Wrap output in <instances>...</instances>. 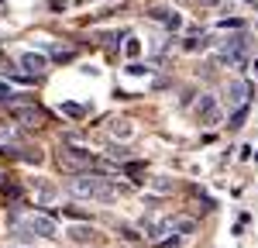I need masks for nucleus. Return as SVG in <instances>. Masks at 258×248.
Instances as JSON below:
<instances>
[{"label":"nucleus","mask_w":258,"mask_h":248,"mask_svg":"<svg viewBox=\"0 0 258 248\" xmlns=\"http://www.w3.org/2000/svg\"><path fill=\"white\" fill-rule=\"evenodd\" d=\"M148 18L159 21V24H165L169 31H176L179 24H182V18H179V14H172V11H165V7H152V11H148Z\"/></svg>","instance_id":"7"},{"label":"nucleus","mask_w":258,"mask_h":248,"mask_svg":"<svg viewBox=\"0 0 258 248\" xmlns=\"http://www.w3.org/2000/svg\"><path fill=\"white\" fill-rule=\"evenodd\" d=\"M107 155H110L114 162H127V148H120V145H110V148H107Z\"/></svg>","instance_id":"11"},{"label":"nucleus","mask_w":258,"mask_h":248,"mask_svg":"<svg viewBox=\"0 0 258 248\" xmlns=\"http://www.w3.org/2000/svg\"><path fill=\"white\" fill-rule=\"evenodd\" d=\"M28 224H31V231H35L38 238H55V221H52V217H45V214H31V217H28Z\"/></svg>","instance_id":"4"},{"label":"nucleus","mask_w":258,"mask_h":248,"mask_svg":"<svg viewBox=\"0 0 258 248\" xmlns=\"http://www.w3.org/2000/svg\"><path fill=\"white\" fill-rule=\"evenodd\" d=\"M11 97H14V93H11V90H7V86L0 83V100H11Z\"/></svg>","instance_id":"19"},{"label":"nucleus","mask_w":258,"mask_h":248,"mask_svg":"<svg viewBox=\"0 0 258 248\" xmlns=\"http://www.w3.org/2000/svg\"><path fill=\"white\" fill-rule=\"evenodd\" d=\"M14 121L28 124V128H38L45 121V114H41V107H14Z\"/></svg>","instance_id":"5"},{"label":"nucleus","mask_w":258,"mask_h":248,"mask_svg":"<svg viewBox=\"0 0 258 248\" xmlns=\"http://www.w3.org/2000/svg\"><path fill=\"white\" fill-rule=\"evenodd\" d=\"M114 135H117V138H127V135H131V124H127V121H117V124H114Z\"/></svg>","instance_id":"16"},{"label":"nucleus","mask_w":258,"mask_h":248,"mask_svg":"<svg viewBox=\"0 0 258 248\" xmlns=\"http://www.w3.org/2000/svg\"><path fill=\"white\" fill-rule=\"evenodd\" d=\"M66 234H69V238H73V241H90V238H93V227H86V224H80V227H69V231H66Z\"/></svg>","instance_id":"8"},{"label":"nucleus","mask_w":258,"mask_h":248,"mask_svg":"<svg viewBox=\"0 0 258 248\" xmlns=\"http://www.w3.org/2000/svg\"><path fill=\"white\" fill-rule=\"evenodd\" d=\"M120 234H124L127 241H141V234H138V231H131V227H120Z\"/></svg>","instance_id":"18"},{"label":"nucleus","mask_w":258,"mask_h":248,"mask_svg":"<svg viewBox=\"0 0 258 248\" xmlns=\"http://www.w3.org/2000/svg\"><path fill=\"white\" fill-rule=\"evenodd\" d=\"M18 142V128H0V145Z\"/></svg>","instance_id":"13"},{"label":"nucleus","mask_w":258,"mask_h":248,"mask_svg":"<svg viewBox=\"0 0 258 248\" xmlns=\"http://www.w3.org/2000/svg\"><path fill=\"white\" fill-rule=\"evenodd\" d=\"M93 162H97V155L93 152H86V148H76V145H66L59 155V165L66 172H73V176H80V172H93Z\"/></svg>","instance_id":"1"},{"label":"nucleus","mask_w":258,"mask_h":248,"mask_svg":"<svg viewBox=\"0 0 258 248\" xmlns=\"http://www.w3.org/2000/svg\"><path fill=\"white\" fill-rule=\"evenodd\" d=\"M66 214H69V217H76V221H90V217H93V214H90V210H83V207H66Z\"/></svg>","instance_id":"14"},{"label":"nucleus","mask_w":258,"mask_h":248,"mask_svg":"<svg viewBox=\"0 0 258 248\" xmlns=\"http://www.w3.org/2000/svg\"><path fill=\"white\" fill-rule=\"evenodd\" d=\"M21 66H24L28 76H41L48 62H45V55H38V52H24V55H21Z\"/></svg>","instance_id":"6"},{"label":"nucleus","mask_w":258,"mask_h":248,"mask_svg":"<svg viewBox=\"0 0 258 248\" xmlns=\"http://www.w3.org/2000/svg\"><path fill=\"white\" fill-rule=\"evenodd\" d=\"M248 93H251V83H244V80L227 83V100H231V107H234V110L248 103Z\"/></svg>","instance_id":"3"},{"label":"nucleus","mask_w":258,"mask_h":248,"mask_svg":"<svg viewBox=\"0 0 258 248\" xmlns=\"http://www.w3.org/2000/svg\"><path fill=\"white\" fill-rule=\"evenodd\" d=\"M197 114L203 117L207 124H220V107H217V97L214 93H203L197 100Z\"/></svg>","instance_id":"2"},{"label":"nucleus","mask_w":258,"mask_h":248,"mask_svg":"<svg viewBox=\"0 0 258 248\" xmlns=\"http://www.w3.org/2000/svg\"><path fill=\"white\" fill-rule=\"evenodd\" d=\"M62 114H69V117H83L86 107H83V103H62Z\"/></svg>","instance_id":"9"},{"label":"nucleus","mask_w":258,"mask_h":248,"mask_svg":"<svg viewBox=\"0 0 258 248\" xmlns=\"http://www.w3.org/2000/svg\"><path fill=\"white\" fill-rule=\"evenodd\" d=\"M35 190H38V200L41 204H48V200H52V197H55V190H52V186H45V183H35Z\"/></svg>","instance_id":"15"},{"label":"nucleus","mask_w":258,"mask_h":248,"mask_svg":"<svg viewBox=\"0 0 258 248\" xmlns=\"http://www.w3.org/2000/svg\"><path fill=\"white\" fill-rule=\"evenodd\" d=\"M255 76H258V59H255Z\"/></svg>","instance_id":"20"},{"label":"nucleus","mask_w":258,"mask_h":248,"mask_svg":"<svg viewBox=\"0 0 258 248\" xmlns=\"http://www.w3.org/2000/svg\"><path fill=\"white\" fill-rule=\"evenodd\" d=\"M52 59H59V62H73V59H76V52H73V48H52Z\"/></svg>","instance_id":"12"},{"label":"nucleus","mask_w":258,"mask_h":248,"mask_svg":"<svg viewBox=\"0 0 258 248\" xmlns=\"http://www.w3.org/2000/svg\"><path fill=\"white\" fill-rule=\"evenodd\" d=\"M14 248H24V245H14Z\"/></svg>","instance_id":"21"},{"label":"nucleus","mask_w":258,"mask_h":248,"mask_svg":"<svg viewBox=\"0 0 258 248\" xmlns=\"http://www.w3.org/2000/svg\"><path fill=\"white\" fill-rule=\"evenodd\" d=\"M145 73H148V69H145L141 62H131V66H127V76H145Z\"/></svg>","instance_id":"17"},{"label":"nucleus","mask_w":258,"mask_h":248,"mask_svg":"<svg viewBox=\"0 0 258 248\" xmlns=\"http://www.w3.org/2000/svg\"><path fill=\"white\" fill-rule=\"evenodd\" d=\"M152 186H155L159 193H172V190H176V183H172V179H165V176H159V179H152Z\"/></svg>","instance_id":"10"}]
</instances>
